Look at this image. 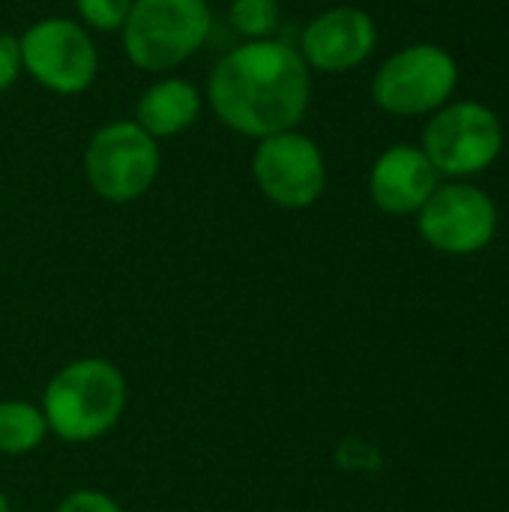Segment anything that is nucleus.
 I'll return each mask as SVG.
<instances>
[{
    "label": "nucleus",
    "mask_w": 509,
    "mask_h": 512,
    "mask_svg": "<svg viewBox=\"0 0 509 512\" xmlns=\"http://www.w3.org/2000/svg\"><path fill=\"white\" fill-rule=\"evenodd\" d=\"M312 69L282 39H246L231 48L207 78L213 114L246 138L297 129L309 111Z\"/></svg>",
    "instance_id": "obj_1"
},
{
    "label": "nucleus",
    "mask_w": 509,
    "mask_h": 512,
    "mask_svg": "<svg viewBox=\"0 0 509 512\" xmlns=\"http://www.w3.org/2000/svg\"><path fill=\"white\" fill-rule=\"evenodd\" d=\"M48 432L66 444H90L108 435L126 411V378L105 357L66 363L42 393Z\"/></svg>",
    "instance_id": "obj_2"
},
{
    "label": "nucleus",
    "mask_w": 509,
    "mask_h": 512,
    "mask_svg": "<svg viewBox=\"0 0 509 512\" xmlns=\"http://www.w3.org/2000/svg\"><path fill=\"white\" fill-rule=\"evenodd\" d=\"M213 30L207 0H132L123 51L141 72H171L195 57Z\"/></svg>",
    "instance_id": "obj_3"
},
{
    "label": "nucleus",
    "mask_w": 509,
    "mask_h": 512,
    "mask_svg": "<svg viewBox=\"0 0 509 512\" xmlns=\"http://www.w3.org/2000/svg\"><path fill=\"white\" fill-rule=\"evenodd\" d=\"M459 87V63L438 42H411L390 54L372 78V102L393 117H429Z\"/></svg>",
    "instance_id": "obj_4"
},
{
    "label": "nucleus",
    "mask_w": 509,
    "mask_h": 512,
    "mask_svg": "<svg viewBox=\"0 0 509 512\" xmlns=\"http://www.w3.org/2000/svg\"><path fill=\"white\" fill-rule=\"evenodd\" d=\"M420 147L441 177L468 180L498 162L504 150V123L483 102H447L429 114Z\"/></svg>",
    "instance_id": "obj_5"
},
{
    "label": "nucleus",
    "mask_w": 509,
    "mask_h": 512,
    "mask_svg": "<svg viewBox=\"0 0 509 512\" xmlns=\"http://www.w3.org/2000/svg\"><path fill=\"white\" fill-rule=\"evenodd\" d=\"M159 165V141L135 120L105 123L84 150L87 183L108 204H129L147 195L159 177Z\"/></svg>",
    "instance_id": "obj_6"
},
{
    "label": "nucleus",
    "mask_w": 509,
    "mask_h": 512,
    "mask_svg": "<svg viewBox=\"0 0 509 512\" xmlns=\"http://www.w3.org/2000/svg\"><path fill=\"white\" fill-rule=\"evenodd\" d=\"M24 72L57 96H78L99 75V48L84 24L54 15L33 21L21 36Z\"/></svg>",
    "instance_id": "obj_7"
},
{
    "label": "nucleus",
    "mask_w": 509,
    "mask_h": 512,
    "mask_svg": "<svg viewBox=\"0 0 509 512\" xmlns=\"http://www.w3.org/2000/svg\"><path fill=\"white\" fill-rule=\"evenodd\" d=\"M498 222L501 216L495 198L468 180L438 183L432 198L417 213L423 243L453 258L483 252L495 240Z\"/></svg>",
    "instance_id": "obj_8"
},
{
    "label": "nucleus",
    "mask_w": 509,
    "mask_h": 512,
    "mask_svg": "<svg viewBox=\"0 0 509 512\" xmlns=\"http://www.w3.org/2000/svg\"><path fill=\"white\" fill-rule=\"evenodd\" d=\"M252 177L270 204L282 210H309L327 189V162L309 135L288 129L258 141Z\"/></svg>",
    "instance_id": "obj_9"
},
{
    "label": "nucleus",
    "mask_w": 509,
    "mask_h": 512,
    "mask_svg": "<svg viewBox=\"0 0 509 512\" xmlns=\"http://www.w3.org/2000/svg\"><path fill=\"white\" fill-rule=\"evenodd\" d=\"M378 45L375 18L360 6H333L315 15L300 36V57L312 72L342 75L363 66Z\"/></svg>",
    "instance_id": "obj_10"
},
{
    "label": "nucleus",
    "mask_w": 509,
    "mask_h": 512,
    "mask_svg": "<svg viewBox=\"0 0 509 512\" xmlns=\"http://www.w3.org/2000/svg\"><path fill=\"white\" fill-rule=\"evenodd\" d=\"M441 174L420 144L387 147L369 171L372 204L387 216H417L438 189Z\"/></svg>",
    "instance_id": "obj_11"
},
{
    "label": "nucleus",
    "mask_w": 509,
    "mask_h": 512,
    "mask_svg": "<svg viewBox=\"0 0 509 512\" xmlns=\"http://www.w3.org/2000/svg\"><path fill=\"white\" fill-rule=\"evenodd\" d=\"M201 105H204L201 90L192 81L168 75V78H159L156 84H150L138 96L135 123L147 135H153L156 141L159 138H171V135L186 132L198 120Z\"/></svg>",
    "instance_id": "obj_12"
},
{
    "label": "nucleus",
    "mask_w": 509,
    "mask_h": 512,
    "mask_svg": "<svg viewBox=\"0 0 509 512\" xmlns=\"http://www.w3.org/2000/svg\"><path fill=\"white\" fill-rule=\"evenodd\" d=\"M48 438V423L39 405L24 399L0 402V453L27 456Z\"/></svg>",
    "instance_id": "obj_13"
},
{
    "label": "nucleus",
    "mask_w": 509,
    "mask_h": 512,
    "mask_svg": "<svg viewBox=\"0 0 509 512\" xmlns=\"http://www.w3.org/2000/svg\"><path fill=\"white\" fill-rule=\"evenodd\" d=\"M228 21L243 39H270L279 27V0H231Z\"/></svg>",
    "instance_id": "obj_14"
},
{
    "label": "nucleus",
    "mask_w": 509,
    "mask_h": 512,
    "mask_svg": "<svg viewBox=\"0 0 509 512\" xmlns=\"http://www.w3.org/2000/svg\"><path fill=\"white\" fill-rule=\"evenodd\" d=\"M75 9L87 27L99 33H114V30H123L132 0H75Z\"/></svg>",
    "instance_id": "obj_15"
},
{
    "label": "nucleus",
    "mask_w": 509,
    "mask_h": 512,
    "mask_svg": "<svg viewBox=\"0 0 509 512\" xmlns=\"http://www.w3.org/2000/svg\"><path fill=\"white\" fill-rule=\"evenodd\" d=\"M54 512H123V507L96 489H78V492L66 495Z\"/></svg>",
    "instance_id": "obj_16"
},
{
    "label": "nucleus",
    "mask_w": 509,
    "mask_h": 512,
    "mask_svg": "<svg viewBox=\"0 0 509 512\" xmlns=\"http://www.w3.org/2000/svg\"><path fill=\"white\" fill-rule=\"evenodd\" d=\"M24 72L21 42L12 33H0V93H6Z\"/></svg>",
    "instance_id": "obj_17"
},
{
    "label": "nucleus",
    "mask_w": 509,
    "mask_h": 512,
    "mask_svg": "<svg viewBox=\"0 0 509 512\" xmlns=\"http://www.w3.org/2000/svg\"><path fill=\"white\" fill-rule=\"evenodd\" d=\"M0 512H12V507H9V498L0 492Z\"/></svg>",
    "instance_id": "obj_18"
}]
</instances>
